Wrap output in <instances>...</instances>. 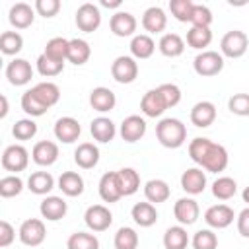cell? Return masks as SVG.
Segmentation results:
<instances>
[{"instance_id": "obj_1", "label": "cell", "mask_w": 249, "mask_h": 249, "mask_svg": "<svg viewBox=\"0 0 249 249\" xmlns=\"http://www.w3.org/2000/svg\"><path fill=\"white\" fill-rule=\"evenodd\" d=\"M189 156L196 165H200V169L210 173H220L230 163L228 150L222 144H216L210 138H200V136L191 140Z\"/></svg>"}, {"instance_id": "obj_2", "label": "cell", "mask_w": 249, "mask_h": 249, "mask_svg": "<svg viewBox=\"0 0 249 249\" xmlns=\"http://www.w3.org/2000/svg\"><path fill=\"white\" fill-rule=\"evenodd\" d=\"M156 138L163 148H181L187 140V126L173 117H165L156 124Z\"/></svg>"}, {"instance_id": "obj_3", "label": "cell", "mask_w": 249, "mask_h": 249, "mask_svg": "<svg viewBox=\"0 0 249 249\" xmlns=\"http://www.w3.org/2000/svg\"><path fill=\"white\" fill-rule=\"evenodd\" d=\"M247 47H249L247 33L239 31V29H231L220 41V54L228 56V58H239L247 53Z\"/></svg>"}, {"instance_id": "obj_4", "label": "cell", "mask_w": 249, "mask_h": 249, "mask_svg": "<svg viewBox=\"0 0 249 249\" xmlns=\"http://www.w3.org/2000/svg\"><path fill=\"white\" fill-rule=\"evenodd\" d=\"M193 68L198 76L202 78H210L222 72L224 68V56L218 51H202L195 56L193 60Z\"/></svg>"}, {"instance_id": "obj_5", "label": "cell", "mask_w": 249, "mask_h": 249, "mask_svg": "<svg viewBox=\"0 0 249 249\" xmlns=\"http://www.w3.org/2000/svg\"><path fill=\"white\" fill-rule=\"evenodd\" d=\"M29 165V152L21 144H10L2 152V167L12 173H19Z\"/></svg>"}, {"instance_id": "obj_6", "label": "cell", "mask_w": 249, "mask_h": 249, "mask_svg": "<svg viewBox=\"0 0 249 249\" xmlns=\"http://www.w3.org/2000/svg\"><path fill=\"white\" fill-rule=\"evenodd\" d=\"M18 235H19V241H21L23 245H27V247H37V245H41V243L45 241V237H47V228H45L43 220H39V218H27V220L21 222Z\"/></svg>"}, {"instance_id": "obj_7", "label": "cell", "mask_w": 249, "mask_h": 249, "mask_svg": "<svg viewBox=\"0 0 249 249\" xmlns=\"http://www.w3.org/2000/svg\"><path fill=\"white\" fill-rule=\"evenodd\" d=\"M111 76L119 84H132L138 78V62L132 56L121 54L111 64Z\"/></svg>"}, {"instance_id": "obj_8", "label": "cell", "mask_w": 249, "mask_h": 249, "mask_svg": "<svg viewBox=\"0 0 249 249\" xmlns=\"http://www.w3.org/2000/svg\"><path fill=\"white\" fill-rule=\"evenodd\" d=\"M76 25L84 33H93L101 25V10L91 2L82 4L76 10Z\"/></svg>"}, {"instance_id": "obj_9", "label": "cell", "mask_w": 249, "mask_h": 249, "mask_svg": "<svg viewBox=\"0 0 249 249\" xmlns=\"http://www.w3.org/2000/svg\"><path fill=\"white\" fill-rule=\"evenodd\" d=\"M84 222L91 231H105L113 224V214L103 204H91L84 214Z\"/></svg>"}, {"instance_id": "obj_10", "label": "cell", "mask_w": 249, "mask_h": 249, "mask_svg": "<svg viewBox=\"0 0 249 249\" xmlns=\"http://www.w3.org/2000/svg\"><path fill=\"white\" fill-rule=\"evenodd\" d=\"M173 216L179 222V226H193L198 216H200V208L198 202L191 196H183L173 204Z\"/></svg>"}, {"instance_id": "obj_11", "label": "cell", "mask_w": 249, "mask_h": 249, "mask_svg": "<svg viewBox=\"0 0 249 249\" xmlns=\"http://www.w3.org/2000/svg\"><path fill=\"white\" fill-rule=\"evenodd\" d=\"M6 78H8V82L12 86H25V84H29L31 78H33L31 62H27L25 58H14L6 66Z\"/></svg>"}, {"instance_id": "obj_12", "label": "cell", "mask_w": 249, "mask_h": 249, "mask_svg": "<svg viewBox=\"0 0 249 249\" xmlns=\"http://www.w3.org/2000/svg\"><path fill=\"white\" fill-rule=\"evenodd\" d=\"M99 196L103 202H117L119 198H123V191H121V183H119V175L117 171H107L101 175L99 185H97Z\"/></svg>"}, {"instance_id": "obj_13", "label": "cell", "mask_w": 249, "mask_h": 249, "mask_svg": "<svg viewBox=\"0 0 249 249\" xmlns=\"http://www.w3.org/2000/svg\"><path fill=\"white\" fill-rule=\"evenodd\" d=\"M56 140L64 142V144H72L80 138L82 134V126L78 123V119L74 117H60L56 123H54V128H53Z\"/></svg>"}, {"instance_id": "obj_14", "label": "cell", "mask_w": 249, "mask_h": 249, "mask_svg": "<svg viewBox=\"0 0 249 249\" xmlns=\"http://www.w3.org/2000/svg\"><path fill=\"white\" fill-rule=\"evenodd\" d=\"M39 212H41V216H43L45 220H49V222H58V220H62V218L66 216L68 204H66V200H64L62 196L49 195V196H45V198L41 200Z\"/></svg>"}, {"instance_id": "obj_15", "label": "cell", "mask_w": 249, "mask_h": 249, "mask_svg": "<svg viewBox=\"0 0 249 249\" xmlns=\"http://www.w3.org/2000/svg\"><path fill=\"white\" fill-rule=\"evenodd\" d=\"M109 27H111L113 35H117V37H132L136 27H138V21H136V18L130 12L119 10V12H115L111 16Z\"/></svg>"}, {"instance_id": "obj_16", "label": "cell", "mask_w": 249, "mask_h": 249, "mask_svg": "<svg viewBox=\"0 0 249 249\" xmlns=\"http://www.w3.org/2000/svg\"><path fill=\"white\" fill-rule=\"evenodd\" d=\"M235 214L233 208H230L228 204H214L204 212V222L214 228V230H224L233 222Z\"/></svg>"}, {"instance_id": "obj_17", "label": "cell", "mask_w": 249, "mask_h": 249, "mask_svg": "<svg viewBox=\"0 0 249 249\" xmlns=\"http://www.w3.org/2000/svg\"><path fill=\"white\" fill-rule=\"evenodd\" d=\"M119 132H121V138L124 142L134 144L140 138H144V134H146V121L140 115H128L126 119H123Z\"/></svg>"}, {"instance_id": "obj_18", "label": "cell", "mask_w": 249, "mask_h": 249, "mask_svg": "<svg viewBox=\"0 0 249 249\" xmlns=\"http://www.w3.org/2000/svg\"><path fill=\"white\" fill-rule=\"evenodd\" d=\"M181 189L187 195H200L206 189V173L200 167H189L181 175Z\"/></svg>"}, {"instance_id": "obj_19", "label": "cell", "mask_w": 249, "mask_h": 249, "mask_svg": "<svg viewBox=\"0 0 249 249\" xmlns=\"http://www.w3.org/2000/svg\"><path fill=\"white\" fill-rule=\"evenodd\" d=\"M35 19V8H31L27 2H16L8 12V21L16 29H27L33 25Z\"/></svg>"}, {"instance_id": "obj_20", "label": "cell", "mask_w": 249, "mask_h": 249, "mask_svg": "<svg viewBox=\"0 0 249 249\" xmlns=\"http://www.w3.org/2000/svg\"><path fill=\"white\" fill-rule=\"evenodd\" d=\"M31 160L41 167H49L58 160V146L53 140H41L33 146Z\"/></svg>"}, {"instance_id": "obj_21", "label": "cell", "mask_w": 249, "mask_h": 249, "mask_svg": "<svg viewBox=\"0 0 249 249\" xmlns=\"http://www.w3.org/2000/svg\"><path fill=\"white\" fill-rule=\"evenodd\" d=\"M165 109H167V105H165V101H163V97H161V93H160L158 88L148 89V91L142 95V99H140V111H142L146 117H152V119L161 117Z\"/></svg>"}, {"instance_id": "obj_22", "label": "cell", "mask_w": 249, "mask_h": 249, "mask_svg": "<svg viewBox=\"0 0 249 249\" xmlns=\"http://www.w3.org/2000/svg\"><path fill=\"white\" fill-rule=\"evenodd\" d=\"M216 121V105L212 101H198L191 109V123L198 128H208Z\"/></svg>"}, {"instance_id": "obj_23", "label": "cell", "mask_w": 249, "mask_h": 249, "mask_svg": "<svg viewBox=\"0 0 249 249\" xmlns=\"http://www.w3.org/2000/svg\"><path fill=\"white\" fill-rule=\"evenodd\" d=\"M74 161L82 169H93L99 163V148L93 142H82L74 150Z\"/></svg>"}, {"instance_id": "obj_24", "label": "cell", "mask_w": 249, "mask_h": 249, "mask_svg": "<svg viewBox=\"0 0 249 249\" xmlns=\"http://www.w3.org/2000/svg\"><path fill=\"white\" fill-rule=\"evenodd\" d=\"M89 105L97 111V113H109L115 109L117 105V97L115 93L105 88V86H99V88H93L91 93H89Z\"/></svg>"}, {"instance_id": "obj_25", "label": "cell", "mask_w": 249, "mask_h": 249, "mask_svg": "<svg viewBox=\"0 0 249 249\" xmlns=\"http://www.w3.org/2000/svg\"><path fill=\"white\" fill-rule=\"evenodd\" d=\"M89 132H91L93 140H97V142H101V144H107V142H111V140L115 138L117 126H115V123H113L109 117H97V119L91 121Z\"/></svg>"}, {"instance_id": "obj_26", "label": "cell", "mask_w": 249, "mask_h": 249, "mask_svg": "<svg viewBox=\"0 0 249 249\" xmlns=\"http://www.w3.org/2000/svg\"><path fill=\"white\" fill-rule=\"evenodd\" d=\"M167 25V16L160 6H150L142 14V27L148 33H161Z\"/></svg>"}, {"instance_id": "obj_27", "label": "cell", "mask_w": 249, "mask_h": 249, "mask_svg": "<svg viewBox=\"0 0 249 249\" xmlns=\"http://www.w3.org/2000/svg\"><path fill=\"white\" fill-rule=\"evenodd\" d=\"M31 91L35 93V97H37L47 109H51L53 105H56L58 99H60V88H58L54 82H39V84H35V86L31 88Z\"/></svg>"}, {"instance_id": "obj_28", "label": "cell", "mask_w": 249, "mask_h": 249, "mask_svg": "<svg viewBox=\"0 0 249 249\" xmlns=\"http://www.w3.org/2000/svg\"><path fill=\"white\" fill-rule=\"evenodd\" d=\"M130 216L140 228H150L158 222V210L152 202H136L130 210Z\"/></svg>"}, {"instance_id": "obj_29", "label": "cell", "mask_w": 249, "mask_h": 249, "mask_svg": "<svg viewBox=\"0 0 249 249\" xmlns=\"http://www.w3.org/2000/svg\"><path fill=\"white\" fill-rule=\"evenodd\" d=\"M144 196H146L148 202L160 204V202H165L171 196V189L163 179H150L144 185Z\"/></svg>"}, {"instance_id": "obj_30", "label": "cell", "mask_w": 249, "mask_h": 249, "mask_svg": "<svg viewBox=\"0 0 249 249\" xmlns=\"http://www.w3.org/2000/svg\"><path fill=\"white\" fill-rule=\"evenodd\" d=\"M158 49L167 58L181 56L183 51H185V39L181 35H177V33H165V35H161V39L158 43Z\"/></svg>"}, {"instance_id": "obj_31", "label": "cell", "mask_w": 249, "mask_h": 249, "mask_svg": "<svg viewBox=\"0 0 249 249\" xmlns=\"http://www.w3.org/2000/svg\"><path fill=\"white\" fill-rule=\"evenodd\" d=\"M27 189L33 193V195H47L54 189V177L49 173V171H35L29 175L27 179Z\"/></svg>"}, {"instance_id": "obj_32", "label": "cell", "mask_w": 249, "mask_h": 249, "mask_svg": "<svg viewBox=\"0 0 249 249\" xmlns=\"http://www.w3.org/2000/svg\"><path fill=\"white\" fill-rule=\"evenodd\" d=\"M58 189L66 196H80L84 193V177L76 171H64L58 177Z\"/></svg>"}, {"instance_id": "obj_33", "label": "cell", "mask_w": 249, "mask_h": 249, "mask_svg": "<svg viewBox=\"0 0 249 249\" xmlns=\"http://www.w3.org/2000/svg\"><path fill=\"white\" fill-rule=\"evenodd\" d=\"M154 51H156V43H154V39L150 35L140 33V35L132 37V41H130V54H132V58H140V60L150 58L154 54Z\"/></svg>"}, {"instance_id": "obj_34", "label": "cell", "mask_w": 249, "mask_h": 249, "mask_svg": "<svg viewBox=\"0 0 249 249\" xmlns=\"http://www.w3.org/2000/svg\"><path fill=\"white\" fill-rule=\"evenodd\" d=\"M91 56V47L86 39H70V47H68V62L76 64V66H82L89 60Z\"/></svg>"}, {"instance_id": "obj_35", "label": "cell", "mask_w": 249, "mask_h": 249, "mask_svg": "<svg viewBox=\"0 0 249 249\" xmlns=\"http://www.w3.org/2000/svg\"><path fill=\"white\" fill-rule=\"evenodd\" d=\"M189 233L185 226H171L163 233V247L165 249H187Z\"/></svg>"}, {"instance_id": "obj_36", "label": "cell", "mask_w": 249, "mask_h": 249, "mask_svg": "<svg viewBox=\"0 0 249 249\" xmlns=\"http://www.w3.org/2000/svg\"><path fill=\"white\" fill-rule=\"evenodd\" d=\"M119 175V183H121V191H123V196H130L134 195L138 189H140V175L136 169L132 167H123L117 171Z\"/></svg>"}, {"instance_id": "obj_37", "label": "cell", "mask_w": 249, "mask_h": 249, "mask_svg": "<svg viewBox=\"0 0 249 249\" xmlns=\"http://www.w3.org/2000/svg\"><path fill=\"white\" fill-rule=\"evenodd\" d=\"M235 193H237V183L228 175H222L212 183V195L218 200H230L235 196Z\"/></svg>"}, {"instance_id": "obj_38", "label": "cell", "mask_w": 249, "mask_h": 249, "mask_svg": "<svg viewBox=\"0 0 249 249\" xmlns=\"http://www.w3.org/2000/svg\"><path fill=\"white\" fill-rule=\"evenodd\" d=\"M68 47H70V39H64V37H53L47 41L45 45V54L53 60H58V62H64L68 58Z\"/></svg>"}, {"instance_id": "obj_39", "label": "cell", "mask_w": 249, "mask_h": 249, "mask_svg": "<svg viewBox=\"0 0 249 249\" xmlns=\"http://www.w3.org/2000/svg\"><path fill=\"white\" fill-rule=\"evenodd\" d=\"M210 43H212L210 27H191L187 31V45L189 47H193L196 51H204Z\"/></svg>"}, {"instance_id": "obj_40", "label": "cell", "mask_w": 249, "mask_h": 249, "mask_svg": "<svg viewBox=\"0 0 249 249\" xmlns=\"http://www.w3.org/2000/svg\"><path fill=\"white\" fill-rule=\"evenodd\" d=\"M23 49V37L18 31H4L0 35V51L6 56H14Z\"/></svg>"}, {"instance_id": "obj_41", "label": "cell", "mask_w": 249, "mask_h": 249, "mask_svg": "<svg viewBox=\"0 0 249 249\" xmlns=\"http://www.w3.org/2000/svg\"><path fill=\"white\" fill-rule=\"evenodd\" d=\"M138 233L136 230L128 228V226H123L117 230L115 233V239H113V245L115 249H136L138 247Z\"/></svg>"}, {"instance_id": "obj_42", "label": "cell", "mask_w": 249, "mask_h": 249, "mask_svg": "<svg viewBox=\"0 0 249 249\" xmlns=\"http://www.w3.org/2000/svg\"><path fill=\"white\" fill-rule=\"evenodd\" d=\"M66 249H99V239L88 231H76L68 237Z\"/></svg>"}, {"instance_id": "obj_43", "label": "cell", "mask_w": 249, "mask_h": 249, "mask_svg": "<svg viewBox=\"0 0 249 249\" xmlns=\"http://www.w3.org/2000/svg\"><path fill=\"white\" fill-rule=\"evenodd\" d=\"M21 109H23V113L29 115L31 119H33V117H41V115H45V113L49 111V109L35 97V93H33L31 89L23 91V95H21Z\"/></svg>"}, {"instance_id": "obj_44", "label": "cell", "mask_w": 249, "mask_h": 249, "mask_svg": "<svg viewBox=\"0 0 249 249\" xmlns=\"http://www.w3.org/2000/svg\"><path fill=\"white\" fill-rule=\"evenodd\" d=\"M12 134H14L16 140H21V142L31 140L37 134V123L33 119H19V121L14 123Z\"/></svg>"}, {"instance_id": "obj_45", "label": "cell", "mask_w": 249, "mask_h": 249, "mask_svg": "<svg viewBox=\"0 0 249 249\" xmlns=\"http://www.w3.org/2000/svg\"><path fill=\"white\" fill-rule=\"evenodd\" d=\"M169 10H171V16L177 19V21H183V23H191V16H193V10H195V2L193 0H171L169 2Z\"/></svg>"}, {"instance_id": "obj_46", "label": "cell", "mask_w": 249, "mask_h": 249, "mask_svg": "<svg viewBox=\"0 0 249 249\" xmlns=\"http://www.w3.org/2000/svg\"><path fill=\"white\" fill-rule=\"evenodd\" d=\"M62 70H64V62L53 60V58H49L45 53L39 54V58H37V72H39L41 76L53 78V76H58Z\"/></svg>"}, {"instance_id": "obj_47", "label": "cell", "mask_w": 249, "mask_h": 249, "mask_svg": "<svg viewBox=\"0 0 249 249\" xmlns=\"http://www.w3.org/2000/svg\"><path fill=\"white\" fill-rule=\"evenodd\" d=\"M21 191H23V181L18 175H6L0 179V196L2 198L18 196Z\"/></svg>"}, {"instance_id": "obj_48", "label": "cell", "mask_w": 249, "mask_h": 249, "mask_svg": "<svg viewBox=\"0 0 249 249\" xmlns=\"http://www.w3.org/2000/svg\"><path fill=\"white\" fill-rule=\"evenodd\" d=\"M193 249H216L218 247V235L212 230H198L193 235Z\"/></svg>"}, {"instance_id": "obj_49", "label": "cell", "mask_w": 249, "mask_h": 249, "mask_svg": "<svg viewBox=\"0 0 249 249\" xmlns=\"http://www.w3.org/2000/svg\"><path fill=\"white\" fill-rule=\"evenodd\" d=\"M228 109L237 117H249V93H233L228 99Z\"/></svg>"}, {"instance_id": "obj_50", "label": "cell", "mask_w": 249, "mask_h": 249, "mask_svg": "<svg viewBox=\"0 0 249 249\" xmlns=\"http://www.w3.org/2000/svg\"><path fill=\"white\" fill-rule=\"evenodd\" d=\"M212 23V12L204 4H195L193 16H191V25L193 27H210Z\"/></svg>"}, {"instance_id": "obj_51", "label": "cell", "mask_w": 249, "mask_h": 249, "mask_svg": "<svg viewBox=\"0 0 249 249\" xmlns=\"http://www.w3.org/2000/svg\"><path fill=\"white\" fill-rule=\"evenodd\" d=\"M158 89H160V93H161L167 109L175 107L181 101V89H179V86H175V84H161V86H158Z\"/></svg>"}, {"instance_id": "obj_52", "label": "cell", "mask_w": 249, "mask_h": 249, "mask_svg": "<svg viewBox=\"0 0 249 249\" xmlns=\"http://www.w3.org/2000/svg\"><path fill=\"white\" fill-rule=\"evenodd\" d=\"M60 0H37L35 2V12L43 18H54L60 12Z\"/></svg>"}, {"instance_id": "obj_53", "label": "cell", "mask_w": 249, "mask_h": 249, "mask_svg": "<svg viewBox=\"0 0 249 249\" xmlns=\"http://www.w3.org/2000/svg\"><path fill=\"white\" fill-rule=\"evenodd\" d=\"M16 239V230L8 220L0 222V247H10Z\"/></svg>"}, {"instance_id": "obj_54", "label": "cell", "mask_w": 249, "mask_h": 249, "mask_svg": "<svg viewBox=\"0 0 249 249\" xmlns=\"http://www.w3.org/2000/svg\"><path fill=\"white\" fill-rule=\"evenodd\" d=\"M237 231L241 237H249V206L243 208L237 216Z\"/></svg>"}, {"instance_id": "obj_55", "label": "cell", "mask_w": 249, "mask_h": 249, "mask_svg": "<svg viewBox=\"0 0 249 249\" xmlns=\"http://www.w3.org/2000/svg\"><path fill=\"white\" fill-rule=\"evenodd\" d=\"M0 101H2V111H0V117L4 119L8 115V97L6 95H0Z\"/></svg>"}, {"instance_id": "obj_56", "label": "cell", "mask_w": 249, "mask_h": 249, "mask_svg": "<svg viewBox=\"0 0 249 249\" xmlns=\"http://www.w3.org/2000/svg\"><path fill=\"white\" fill-rule=\"evenodd\" d=\"M101 6H105V8H119V6H121V0H115V2H107V0H103Z\"/></svg>"}, {"instance_id": "obj_57", "label": "cell", "mask_w": 249, "mask_h": 249, "mask_svg": "<svg viewBox=\"0 0 249 249\" xmlns=\"http://www.w3.org/2000/svg\"><path fill=\"white\" fill-rule=\"evenodd\" d=\"M241 198H243V202H247V204H249V187H245V189H243Z\"/></svg>"}]
</instances>
